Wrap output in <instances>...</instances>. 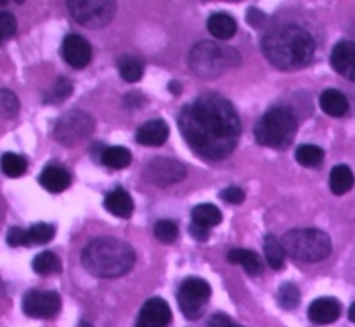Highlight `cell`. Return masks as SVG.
Segmentation results:
<instances>
[{"label":"cell","mask_w":355,"mask_h":327,"mask_svg":"<svg viewBox=\"0 0 355 327\" xmlns=\"http://www.w3.org/2000/svg\"><path fill=\"white\" fill-rule=\"evenodd\" d=\"M179 128L189 148L211 161L227 158L241 137V120L234 106L214 92L180 109Z\"/></svg>","instance_id":"obj_1"},{"label":"cell","mask_w":355,"mask_h":327,"mask_svg":"<svg viewBox=\"0 0 355 327\" xmlns=\"http://www.w3.org/2000/svg\"><path fill=\"white\" fill-rule=\"evenodd\" d=\"M262 48L270 64L290 71L304 68L311 62L315 52V42L304 28L283 26L266 35Z\"/></svg>","instance_id":"obj_2"},{"label":"cell","mask_w":355,"mask_h":327,"mask_svg":"<svg viewBox=\"0 0 355 327\" xmlns=\"http://www.w3.org/2000/svg\"><path fill=\"white\" fill-rule=\"evenodd\" d=\"M85 270L101 279L121 277L134 267L135 251L130 245L114 238H97L82 253Z\"/></svg>","instance_id":"obj_3"},{"label":"cell","mask_w":355,"mask_h":327,"mask_svg":"<svg viewBox=\"0 0 355 327\" xmlns=\"http://www.w3.org/2000/svg\"><path fill=\"white\" fill-rule=\"evenodd\" d=\"M298 130L297 114L288 106H276L267 111L255 125L259 144L272 149H286Z\"/></svg>","instance_id":"obj_4"},{"label":"cell","mask_w":355,"mask_h":327,"mask_svg":"<svg viewBox=\"0 0 355 327\" xmlns=\"http://www.w3.org/2000/svg\"><path fill=\"white\" fill-rule=\"evenodd\" d=\"M284 253L297 262H322L331 255V239L326 232L318 229H295L286 232L281 239Z\"/></svg>","instance_id":"obj_5"},{"label":"cell","mask_w":355,"mask_h":327,"mask_svg":"<svg viewBox=\"0 0 355 327\" xmlns=\"http://www.w3.org/2000/svg\"><path fill=\"white\" fill-rule=\"evenodd\" d=\"M239 59L241 58L234 48L214 42H200L191 51L189 64L200 78H215L229 68H234Z\"/></svg>","instance_id":"obj_6"},{"label":"cell","mask_w":355,"mask_h":327,"mask_svg":"<svg viewBox=\"0 0 355 327\" xmlns=\"http://www.w3.org/2000/svg\"><path fill=\"white\" fill-rule=\"evenodd\" d=\"M94 128H96V121L89 113L73 109L59 118L54 127V137L62 145L73 148V145L89 139L92 135Z\"/></svg>","instance_id":"obj_7"},{"label":"cell","mask_w":355,"mask_h":327,"mask_svg":"<svg viewBox=\"0 0 355 327\" xmlns=\"http://www.w3.org/2000/svg\"><path fill=\"white\" fill-rule=\"evenodd\" d=\"M210 298L211 286L201 277H189L184 281L179 288V294H177L180 312L189 321H196L205 314V308H207Z\"/></svg>","instance_id":"obj_8"},{"label":"cell","mask_w":355,"mask_h":327,"mask_svg":"<svg viewBox=\"0 0 355 327\" xmlns=\"http://www.w3.org/2000/svg\"><path fill=\"white\" fill-rule=\"evenodd\" d=\"M68 9L76 23L87 28H103L113 21L116 12V2L107 0H69Z\"/></svg>","instance_id":"obj_9"},{"label":"cell","mask_w":355,"mask_h":327,"mask_svg":"<svg viewBox=\"0 0 355 327\" xmlns=\"http://www.w3.org/2000/svg\"><path fill=\"white\" fill-rule=\"evenodd\" d=\"M61 310V298L55 291L31 290L23 298V312L31 319H52Z\"/></svg>","instance_id":"obj_10"},{"label":"cell","mask_w":355,"mask_h":327,"mask_svg":"<svg viewBox=\"0 0 355 327\" xmlns=\"http://www.w3.org/2000/svg\"><path fill=\"white\" fill-rule=\"evenodd\" d=\"M186 177L182 163L168 158H155L146 165V179L156 186H172Z\"/></svg>","instance_id":"obj_11"},{"label":"cell","mask_w":355,"mask_h":327,"mask_svg":"<svg viewBox=\"0 0 355 327\" xmlns=\"http://www.w3.org/2000/svg\"><path fill=\"white\" fill-rule=\"evenodd\" d=\"M172 322V312L168 303L162 298H151L139 312L135 327H168Z\"/></svg>","instance_id":"obj_12"},{"label":"cell","mask_w":355,"mask_h":327,"mask_svg":"<svg viewBox=\"0 0 355 327\" xmlns=\"http://www.w3.org/2000/svg\"><path fill=\"white\" fill-rule=\"evenodd\" d=\"M62 58L68 62L71 68L82 69L92 59V47H90L89 42L85 40L80 35H68V37L62 40Z\"/></svg>","instance_id":"obj_13"},{"label":"cell","mask_w":355,"mask_h":327,"mask_svg":"<svg viewBox=\"0 0 355 327\" xmlns=\"http://www.w3.org/2000/svg\"><path fill=\"white\" fill-rule=\"evenodd\" d=\"M331 66L343 78L355 82V42L343 40L331 52Z\"/></svg>","instance_id":"obj_14"},{"label":"cell","mask_w":355,"mask_h":327,"mask_svg":"<svg viewBox=\"0 0 355 327\" xmlns=\"http://www.w3.org/2000/svg\"><path fill=\"white\" fill-rule=\"evenodd\" d=\"M342 305L335 298H318L309 307V319L318 326H329L338 321Z\"/></svg>","instance_id":"obj_15"},{"label":"cell","mask_w":355,"mask_h":327,"mask_svg":"<svg viewBox=\"0 0 355 327\" xmlns=\"http://www.w3.org/2000/svg\"><path fill=\"white\" fill-rule=\"evenodd\" d=\"M170 128L168 125L163 120H151L146 121L141 128L135 134L139 144L142 145H153V148H158V145L165 144V141L168 139Z\"/></svg>","instance_id":"obj_16"},{"label":"cell","mask_w":355,"mask_h":327,"mask_svg":"<svg viewBox=\"0 0 355 327\" xmlns=\"http://www.w3.org/2000/svg\"><path fill=\"white\" fill-rule=\"evenodd\" d=\"M104 208L118 218H130L134 213V201L125 189H114L104 200Z\"/></svg>","instance_id":"obj_17"},{"label":"cell","mask_w":355,"mask_h":327,"mask_svg":"<svg viewBox=\"0 0 355 327\" xmlns=\"http://www.w3.org/2000/svg\"><path fill=\"white\" fill-rule=\"evenodd\" d=\"M40 186L44 189H47L49 193H62L69 187L71 184V177L61 166H47L44 172L40 173V179H38Z\"/></svg>","instance_id":"obj_18"},{"label":"cell","mask_w":355,"mask_h":327,"mask_svg":"<svg viewBox=\"0 0 355 327\" xmlns=\"http://www.w3.org/2000/svg\"><path fill=\"white\" fill-rule=\"evenodd\" d=\"M208 31L214 35L218 40H229L236 35L238 31V23H236L234 17L231 14L225 12H215L208 17Z\"/></svg>","instance_id":"obj_19"},{"label":"cell","mask_w":355,"mask_h":327,"mask_svg":"<svg viewBox=\"0 0 355 327\" xmlns=\"http://www.w3.org/2000/svg\"><path fill=\"white\" fill-rule=\"evenodd\" d=\"M322 111L329 116L340 118L343 114H347L349 111V99L343 92L336 89H328L321 94V99H319Z\"/></svg>","instance_id":"obj_20"},{"label":"cell","mask_w":355,"mask_h":327,"mask_svg":"<svg viewBox=\"0 0 355 327\" xmlns=\"http://www.w3.org/2000/svg\"><path fill=\"white\" fill-rule=\"evenodd\" d=\"M227 260L231 263L241 265L248 276H260L263 272L260 256L255 251H250V249H231L227 255Z\"/></svg>","instance_id":"obj_21"},{"label":"cell","mask_w":355,"mask_h":327,"mask_svg":"<svg viewBox=\"0 0 355 327\" xmlns=\"http://www.w3.org/2000/svg\"><path fill=\"white\" fill-rule=\"evenodd\" d=\"M355 184V177L352 170L347 165H338L331 170V175H329V187H331L333 194L336 196H343V194L349 193Z\"/></svg>","instance_id":"obj_22"},{"label":"cell","mask_w":355,"mask_h":327,"mask_svg":"<svg viewBox=\"0 0 355 327\" xmlns=\"http://www.w3.org/2000/svg\"><path fill=\"white\" fill-rule=\"evenodd\" d=\"M191 217H193V224L201 225L205 229H211L215 225H218L222 222V213L215 204H198L196 208H193L191 211Z\"/></svg>","instance_id":"obj_23"},{"label":"cell","mask_w":355,"mask_h":327,"mask_svg":"<svg viewBox=\"0 0 355 327\" xmlns=\"http://www.w3.org/2000/svg\"><path fill=\"white\" fill-rule=\"evenodd\" d=\"M101 161H103V165L107 166L110 170H123L130 165L132 154L127 148L113 145V148L104 149L103 156H101Z\"/></svg>","instance_id":"obj_24"},{"label":"cell","mask_w":355,"mask_h":327,"mask_svg":"<svg viewBox=\"0 0 355 327\" xmlns=\"http://www.w3.org/2000/svg\"><path fill=\"white\" fill-rule=\"evenodd\" d=\"M263 253H266L267 263H269L270 269L281 270L284 267V258H286V253H284L283 245L281 241H277L272 234H267L263 239Z\"/></svg>","instance_id":"obj_25"},{"label":"cell","mask_w":355,"mask_h":327,"mask_svg":"<svg viewBox=\"0 0 355 327\" xmlns=\"http://www.w3.org/2000/svg\"><path fill=\"white\" fill-rule=\"evenodd\" d=\"M35 272L38 276H52V274L61 272V260L55 253L52 251H44L40 255H37L33 258V263H31Z\"/></svg>","instance_id":"obj_26"},{"label":"cell","mask_w":355,"mask_h":327,"mask_svg":"<svg viewBox=\"0 0 355 327\" xmlns=\"http://www.w3.org/2000/svg\"><path fill=\"white\" fill-rule=\"evenodd\" d=\"M295 158L300 163L302 166H307V168H315V166H321L324 161V151L318 145L312 144H304L297 149L295 152Z\"/></svg>","instance_id":"obj_27"},{"label":"cell","mask_w":355,"mask_h":327,"mask_svg":"<svg viewBox=\"0 0 355 327\" xmlns=\"http://www.w3.org/2000/svg\"><path fill=\"white\" fill-rule=\"evenodd\" d=\"M0 168H2L3 175L10 177V179H16V177L24 175L28 168V161L19 154H14V152H6L0 159Z\"/></svg>","instance_id":"obj_28"},{"label":"cell","mask_w":355,"mask_h":327,"mask_svg":"<svg viewBox=\"0 0 355 327\" xmlns=\"http://www.w3.org/2000/svg\"><path fill=\"white\" fill-rule=\"evenodd\" d=\"M73 92V83L68 78H58L54 85L45 92L44 103L45 104H61L62 100L68 99Z\"/></svg>","instance_id":"obj_29"},{"label":"cell","mask_w":355,"mask_h":327,"mask_svg":"<svg viewBox=\"0 0 355 327\" xmlns=\"http://www.w3.org/2000/svg\"><path fill=\"white\" fill-rule=\"evenodd\" d=\"M118 69H120L121 78L128 83L139 82L142 78V75H144V68H142L141 62L135 58H130V55H125V58L120 59Z\"/></svg>","instance_id":"obj_30"},{"label":"cell","mask_w":355,"mask_h":327,"mask_svg":"<svg viewBox=\"0 0 355 327\" xmlns=\"http://www.w3.org/2000/svg\"><path fill=\"white\" fill-rule=\"evenodd\" d=\"M277 303L284 308V310H295L300 305V290L295 286L293 283H284L283 286L277 290Z\"/></svg>","instance_id":"obj_31"},{"label":"cell","mask_w":355,"mask_h":327,"mask_svg":"<svg viewBox=\"0 0 355 327\" xmlns=\"http://www.w3.org/2000/svg\"><path fill=\"white\" fill-rule=\"evenodd\" d=\"M155 236L158 241L165 245H172L179 238V227L172 220H158L155 225Z\"/></svg>","instance_id":"obj_32"},{"label":"cell","mask_w":355,"mask_h":327,"mask_svg":"<svg viewBox=\"0 0 355 327\" xmlns=\"http://www.w3.org/2000/svg\"><path fill=\"white\" fill-rule=\"evenodd\" d=\"M55 234V229L49 224H35L33 227L28 229V238L31 245H47L52 241Z\"/></svg>","instance_id":"obj_33"},{"label":"cell","mask_w":355,"mask_h":327,"mask_svg":"<svg viewBox=\"0 0 355 327\" xmlns=\"http://www.w3.org/2000/svg\"><path fill=\"white\" fill-rule=\"evenodd\" d=\"M19 113V99L10 90H0V116L14 118Z\"/></svg>","instance_id":"obj_34"},{"label":"cell","mask_w":355,"mask_h":327,"mask_svg":"<svg viewBox=\"0 0 355 327\" xmlns=\"http://www.w3.org/2000/svg\"><path fill=\"white\" fill-rule=\"evenodd\" d=\"M17 30V23H16V17L14 14L10 12H0V37L2 38H10L14 37Z\"/></svg>","instance_id":"obj_35"},{"label":"cell","mask_w":355,"mask_h":327,"mask_svg":"<svg viewBox=\"0 0 355 327\" xmlns=\"http://www.w3.org/2000/svg\"><path fill=\"white\" fill-rule=\"evenodd\" d=\"M7 245L12 248H19V246H30V238H28V231L21 227H12L7 232Z\"/></svg>","instance_id":"obj_36"},{"label":"cell","mask_w":355,"mask_h":327,"mask_svg":"<svg viewBox=\"0 0 355 327\" xmlns=\"http://www.w3.org/2000/svg\"><path fill=\"white\" fill-rule=\"evenodd\" d=\"M220 197L229 204H241L245 201L246 194L245 191H241L239 187H227L220 193Z\"/></svg>","instance_id":"obj_37"},{"label":"cell","mask_w":355,"mask_h":327,"mask_svg":"<svg viewBox=\"0 0 355 327\" xmlns=\"http://www.w3.org/2000/svg\"><path fill=\"white\" fill-rule=\"evenodd\" d=\"M234 324V321H232L231 317H229L227 314H215L214 317L210 319V322H208V327H231Z\"/></svg>","instance_id":"obj_38"},{"label":"cell","mask_w":355,"mask_h":327,"mask_svg":"<svg viewBox=\"0 0 355 327\" xmlns=\"http://www.w3.org/2000/svg\"><path fill=\"white\" fill-rule=\"evenodd\" d=\"M189 232H191V236H193V238L200 242L208 241V238H210V229H205V227H201V225H196V224H191Z\"/></svg>","instance_id":"obj_39"},{"label":"cell","mask_w":355,"mask_h":327,"mask_svg":"<svg viewBox=\"0 0 355 327\" xmlns=\"http://www.w3.org/2000/svg\"><path fill=\"white\" fill-rule=\"evenodd\" d=\"M263 12H260L259 9H250L248 10V21L253 24V26H259L260 23H263Z\"/></svg>","instance_id":"obj_40"},{"label":"cell","mask_w":355,"mask_h":327,"mask_svg":"<svg viewBox=\"0 0 355 327\" xmlns=\"http://www.w3.org/2000/svg\"><path fill=\"white\" fill-rule=\"evenodd\" d=\"M180 83H177V82H172L170 83V92L172 94H180Z\"/></svg>","instance_id":"obj_41"},{"label":"cell","mask_w":355,"mask_h":327,"mask_svg":"<svg viewBox=\"0 0 355 327\" xmlns=\"http://www.w3.org/2000/svg\"><path fill=\"white\" fill-rule=\"evenodd\" d=\"M349 319L355 324V303H352V307L349 308Z\"/></svg>","instance_id":"obj_42"},{"label":"cell","mask_w":355,"mask_h":327,"mask_svg":"<svg viewBox=\"0 0 355 327\" xmlns=\"http://www.w3.org/2000/svg\"><path fill=\"white\" fill-rule=\"evenodd\" d=\"M78 327H92V326H90V324H89V322L82 321V322H80V324H78Z\"/></svg>","instance_id":"obj_43"},{"label":"cell","mask_w":355,"mask_h":327,"mask_svg":"<svg viewBox=\"0 0 355 327\" xmlns=\"http://www.w3.org/2000/svg\"><path fill=\"white\" fill-rule=\"evenodd\" d=\"M231 327H245V326H239V324H236V322H234V324H232Z\"/></svg>","instance_id":"obj_44"},{"label":"cell","mask_w":355,"mask_h":327,"mask_svg":"<svg viewBox=\"0 0 355 327\" xmlns=\"http://www.w3.org/2000/svg\"><path fill=\"white\" fill-rule=\"evenodd\" d=\"M3 3H7L6 0H0V6H3Z\"/></svg>","instance_id":"obj_45"},{"label":"cell","mask_w":355,"mask_h":327,"mask_svg":"<svg viewBox=\"0 0 355 327\" xmlns=\"http://www.w3.org/2000/svg\"><path fill=\"white\" fill-rule=\"evenodd\" d=\"M2 40H3V38H2V37H0V44H2Z\"/></svg>","instance_id":"obj_46"}]
</instances>
